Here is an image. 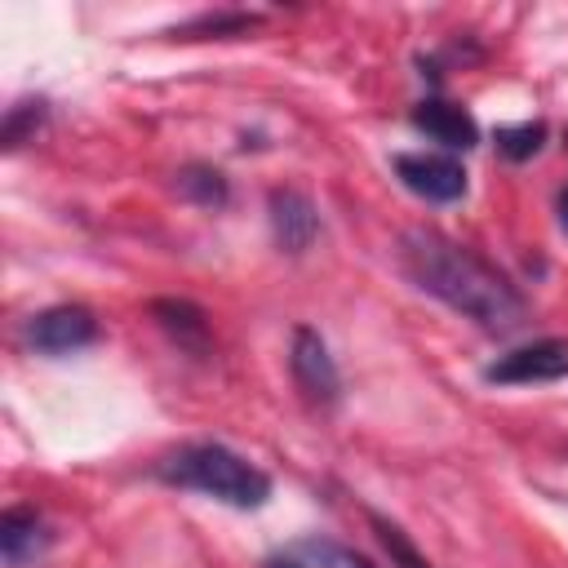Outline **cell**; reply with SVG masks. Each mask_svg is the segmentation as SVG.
Here are the masks:
<instances>
[{
	"mask_svg": "<svg viewBox=\"0 0 568 568\" xmlns=\"http://www.w3.org/2000/svg\"><path fill=\"white\" fill-rule=\"evenodd\" d=\"M399 266L404 275L439 297L444 306H453L457 315H466L470 324H479L484 333H515L528 320V302L524 293L479 253H470L466 244L448 240L435 226H408L399 240Z\"/></svg>",
	"mask_w": 568,
	"mask_h": 568,
	"instance_id": "obj_1",
	"label": "cell"
},
{
	"mask_svg": "<svg viewBox=\"0 0 568 568\" xmlns=\"http://www.w3.org/2000/svg\"><path fill=\"white\" fill-rule=\"evenodd\" d=\"M262 18L257 13H200L195 22L178 27L173 36H195V31H209V36H240V31H253Z\"/></svg>",
	"mask_w": 568,
	"mask_h": 568,
	"instance_id": "obj_16",
	"label": "cell"
},
{
	"mask_svg": "<svg viewBox=\"0 0 568 568\" xmlns=\"http://www.w3.org/2000/svg\"><path fill=\"white\" fill-rule=\"evenodd\" d=\"M27 342L40 355H71V351H84V346L98 342V320H93L89 306L62 302V306H49V311L31 315Z\"/></svg>",
	"mask_w": 568,
	"mask_h": 568,
	"instance_id": "obj_5",
	"label": "cell"
},
{
	"mask_svg": "<svg viewBox=\"0 0 568 568\" xmlns=\"http://www.w3.org/2000/svg\"><path fill=\"white\" fill-rule=\"evenodd\" d=\"M262 568H373L355 546L337 541V537H293L284 546H275Z\"/></svg>",
	"mask_w": 568,
	"mask_h": 568,
	"instance_id": "obj_8",
	"label": "cell"
},
{
	"mask_svg": "<svg viewBox=\"0 0 568 568\" xmlns=\"http://www.w3.org/2000/svg\"><path fill=\"white\" fill-rule=\"evenodd\" d=\"M40 120H44V98H22V102H13V106L4 111V133H0L4 151H18V146L40 129Z\"/></svg>",
	"mask_w": 568,
	"mask_h": 568,
	"instance_id": "obj_15",
	"label": "cell"
},
{
	"mask_svg": "<svg viewBox=\"0 0 568 568\" xmlns=\"http://www.w3.org/2000/svg\"><path fill=\"white\" fill-rule=\"evenodd\" d=\"M178 191L191 204H200V209H222L226 195H231L222 169H213V164H186V169H178Z\"/></svg>",
	"mask_w": 568,
	"mask_h": 568,
	"instance_id": "obj_12",
	"label": "cell"
},
{
	"mask_svg": "<svg viewBox=\"0 0 568 568\" xmlns=\"http://www.w3.org/2000/svg\"><path fill=\"white\" fill-rule=\"evenodd\" d=\"M151 315L160 320V328L182 351H191V355H204L209 351V320H204V311L195 302H186V297H155L151 302Z\"/></svg>",
	"mask_w": 568,
	"mask_h": 568,
	"instance_id": "obj_11",
	"label": "cell"
},
{
	"mask_svg": "<svg viewBox=\"0 0 568 568\" xmlns=\"http://www.w3.org/2000/svg\"><path fill=\"white\" fill-rule=\"evenodd\" d=\"M49 546V524L36 506H9L0 515V555L4 568H27L31 559H40Z\"/></svg>",
	"mask_w": 568,
	"mask_h": 568,
	"instance_id": "obj_10",
	"label": "cell"
},
{
	"mask_svg": "<svg viewBox=\"0 0 568 568\" xmlns=\"http://www.w3.org/2000/svg\"><path fill=\"white\" fill-rule=\"evenodd\" d=\"M493 142H497V151H501L506 160H532V155L541 151V142H546V124H541V120L501 124V129L493 133Z\"/></svg>",
	"mask_w": 568,
	"mask_h": 568,
	"instance_id": "obj_14",
	"label": "cell"
},
{
	"mask_svg": "<svg viewBox=\"0 0 568 568\" xmlns=\"http://www.w3.org/2000/svg\"><path fill=\"white\" fill-rule=\"evenodd\" d=\"M288 368H293V382L302 386L306 399L315 404H337L342 395V373L328 355V342L311 328V324H297L293 328V346H288Z\"/></svg>",
	"mask_w": 568,
	"mask_h": 568,
	"instance_id": "obj_6",
	"label": "cell"
},
{
	"mask_svg": "<svg viewBox=\"0 0 568 568\" xmlns=\"http://www.w3.org/2000/svg\"><path fill=\"white\" fill-rule=\"evenodd\" d=\"M488 382L497 386H532V382H559L568 377V342L564 337H537L528 346H515L497 355L484 368Z\"/></svg>",
	"mask_w": 568,
	"mask_h": 568,
	"instance_id": "obj_3",
	"label": "cell"
},
{
	"mask_svg": "<svg viewBox=\"0 0 568 568\" xmlns=\"http://www.w3.org/2000/svg\"><path fill=\"white\" fill-rule=\"evenodd\" d=\"M266 209H271V235H275V244L284 253H306L315 244V235H320V209H315V200L306 191L275 186L271 200H266Z\"/></svg>",
	"mask_w": 568,
	"mask_h": 568,
	"instance_id": "obj_7",
	"label": "cell"
},
{
	"mask_svg": "<svg viewBox=\"0 0 568 568\" xmlns=\"http://www.w3.org/2000/svg\"><path fill=\"white\" fill-rule=\"evenodd\" d=\"M155 475L173 488H191L240 510H257L271 497V475L231 453L226 444H182L155 466Z\"/></svg>",
	"mask_w": 568,
	"mask_h": 568,
	"instance_id": "obj_2",
	"label": "cell"
},
{
	"mask_svg": "<svg viewBox=\"0 0 568 568\" xmlns=\"http://www.w3.org/2000/svg\"><path fill=\"white\" fill-rule=\"evenodd\" d=\"M390 164H395V178H399L413 195H422V200H430V204H453V200L466 195V169H462L453 155L404 151V155H395Z\"/></svg>",
	"mask_w": 568,
	"mask_h": 568,
	"instance_id": "obj_4",
	"label": "cell"
},
{
	"mask_svg": "<svg viewBox=\"0 0 568 568\" xmlns=\"http://www.w3.org/2000/svg\"><path fill=\"white\" fill-rule=\"evenodd\" d=\"M559 222H564V231H568V186L559 191Z\"/></svg>",
	"mask_w": 568,
	"mask_h": 568,
	"instance_id": "obj_17",
	"label": "cell"
},
{
	"mask_svg": "<svg viewBox=\"0 0 568 568\" xmlns=\"http://www.w3.org/2000/svg\"><path fill=\"white\" fill-rule=\"evenodd\" d=\"M368 524H373V532H377V541L386 546V555H390L395 568H430V559L413 546V537H408L399 524H390V519L377 515V510H368Z\"/></svg>",
	"mask_w": 568,
	"mask_h": 568,
	"instance_id": "obj_13",
	"label": "cell"
},
{
	"mask_svg": "<svg viewBox=\"0 0 568 568\" xmlns=\"http://www.w3.org/2000/svg\"><path fill=\"white\" fill-rule=\"evenodd\" d=\"M408 120H413L417 133H426L430 142H439V146H448V151H470V146L479 142V124L470 120V111L457 106V102H444V98L417 102Z\"/></svg>",
	"mask_w": 568,
	"mask_h": 568,
	"instance_id": "obj_9",
	"label": "cell"
}]
</instances>
